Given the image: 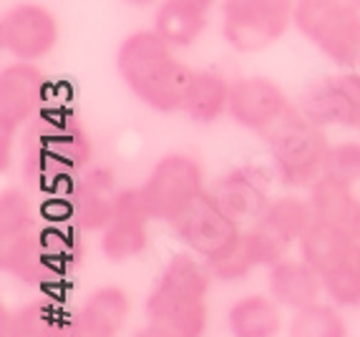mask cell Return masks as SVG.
<instances>
[{
    "label": "cell",
    "instance_id": "10",
    "mask_svg": "<svg viewBox=\"0 0 360 337\" xmlns=\"http://www.w3.org/2000/svg\"><path fill=\"white\" fill-rule=\"evenodd\" d=\"M49 81L36 63L15 60L0 71V133L18 136L43 111Z\"/></svg>",
    "mask_w": 360,
    "mask_h": 337
},
{
    "label": "cell",
    "instance_id": "7",
    "mask_svg": "<svg viewBox=\"0 0 360 337\" xmlns=\"http://www.w3.org/2000/svg\"><path fill=\"white\" fill-rule=\"evenodd\" d=\"M58 38V20L41 3H18L0 15V48L15 60L38 63L49 58Z\"/></svg>",
    "mask_w": 360,
    "mask_h": 337
},
{
    "label": "cell",
    "instance_id": "13",
    "mask_svg": "<svg viewBox=\"0 0 360 337\" xmlns=\"http://www.w3.org/2000/svg\"><path fill=\"white\" fill-rule=\"evenodd\" d=\"M144 310L149 325L167 337H205L210 322L205 297L186 295L164 282H156Z\"/></svg>",
    "mask_w": 360,
    "mask_h": 337
},
{
    "label": "cell",
    "instance_id": "8",
    "mask_svg": "<svg viewBox=\"0 0 360 337\" xmlns=\"http://www.w3.org/2000/svg\"><path fill=\"white\" fill-rule=\"evenodd\" d=\"M169 224H172L174 237L189 252L205 259L222 254L242 232L240 224L219 209L210 192L199 194L192 204H186Z\"/></svg>",
    "mask_w": 360,
    "mask_h": 337
},
{
    "label": "cell",
    "instance_id": "12",
    "mask_svg": "<svg viewBox=\"0 0 360 337\" xmlns=\"http://www.w3.org/2000/svg\"><path fill=\"white\" fill-rule=\"evenodd\" d=\"M290 244L280 242L277 237L267 234L262 227L252 224L250 229H242L240 237L212 259H205L212 275L219 282H242L259 267H275L288 257Z\"/></svg>",
    "mask_w": 360,
    "mask_h": 337
},
{
    "label": "cell",
    "instance_id": "2",
    "mask_svg": "<svg viewBox=\"0 0 360 337\" xmlns=\"http://www.w3.org/2000/svg\"><path fill=\"white\" fill-rule=\"evenodd\" d=\"M300 257L323 277L325 295L338 308H360V239L345 229L318 222L300 242Z\"/></svg>",
    "mask_w": 360,
    "mask_h": 337
},
{
    "label": "cell",
    "instance_id": "21",
    "mask_svg": "<svg viewBox=\"0 0 360 337\" xmlns=\"http://www.w3.org/2000/svg\"><path fill=\"white\" fill-rule=\"evenodd\" d=\"M0 270L23 284L43 282L49 270V254L41 237L28 229L18 237L0 239Z\"/></svg>",
    "mask_w": 360,
    "mask_h": 337
},
{
    "label": "cell",
    "instance_id": "30",
    "mask_svg": "<svg viewBox=\"0 0 360 337\" xmlns=\"http://www.w3.org/2000/svg\"><path fill=\"white\" fill-rule=\"evenodd\" d=\"M11 319H13L11 310L0 308V337H8V330H11Z\"/></svg>",
    "mask_w": 360,
    "mask_h": 337
},
{
    "label": "cell",
    "instance_id": "28",
    "mask_svg": "<svg viewBox=\"0 0 360 337\" xmlns=\"http://www.w3.org/2000/svg\"><path fill=\"white\" fill-rule=\"evenodd\" d=\"M8 337H60L56 317L41 305H25L13 312Z\"/></svg>",
    "mask_w": 360,
    "mask_h": 337
},
{
    "label": "cell",
    "instance_id": "20",
    "mask_svg": "<svg viewBox=\"0 0 360 337\" xmlns=\"http://www.w3.org/2000/svg\"><path fill=\"white\" fill-rule=\"evenodd\" d=\"M229 91L232 84L217 71H194L186 88L181 114L197 124H214L229 114Z\"/></svg>",
    "mask_w": 360,
    "mask_h": 337
},
{
    "label": "cell",
    "instance_id": "19",
    "mask_svg": "<svg viewBox=\"0 0 360 337\" xmlns=\"http://www.w3.org/2000/svg\"><path fill=\"white\" fill-rule=\"evenodd\" d=\"M119 192V189H116ZM103 184H98L94 176L86 171L81 179L71 187V194L66 199V209L71 222L76 224L81 232L94 234V232H103L114 219V194Z\"/></svg>",
    "mask_w": 360,
    "mask_h": 337
},
{
    "label": "cell",
    "instance_id": "1",
    "mask_svg": "<svg viewBox=\"0 0 360 337\" xmlns=\"http://www.w3.org/2000/svg\"><path fill=\"white\" fill-rule=\"evenodd\" d=\"M154 28L134 30L116 51V71L139 101L159 114L181 111L194 71Z\"/></svg>",
    "mask_w": 360,
    "mask_h": 337
},
{
    "label": "cell",
    "instance_id": "29",
    "mask_svg": "<svg viewBox=\"0 0 360 337\" xmlns=\"http://www.w3.org/2000/svg\"><path fill=\"white\" fill-rule=\"evenodd\" d=\"M323 176H333V179H340L355 187L360 181V141L330 144L328 157H325Z\"/></svg>",
    "mask_w": 360,
    "mask_h": 337
},
{
    "label": "cell",
    "instance_id": "18",
    "mask_svg": "<svg viewBox=\"0 0 360 337\" xmlns=\"http://www.w3.org/2000/svg\"><path fill=\"white\" fill-rule=\"evenodd\" d=\"M310 189V204L315 219L345 229L360 239V197L355 194L353 184H345L333 176H320Z\"/></svg>",
    "mask_w": 360,
    "mask_h": 337
},
{
    "label": "cell",
    "instance_id": "32",
    "mask_svg": "<svg viewBox=\"0 0 360 337\" xmlns=\"http://www.w3.org/2000/svg\"><path fill=\"white\" fill-rule=\"evenodd\" d=\"M127 3H131V6H139V8H144V6H154V3H162V0H127Z\"/></svg>",
    "mask_w": 360,
    "mask_h": 337
},
{
    "label": "cell",
    "instance_id": "14",
    "mask_svg": "<svg viewBox=\"0 0 360 337\" xmlns=\"http://www.w3.org/2000/svg\"><path fill=\"white\" fill-rule=\"evenodd\" d=\"M219 209L229 219L240 224H257L262 211L270 204V189L267 179L262 176L259 168L252 166H237L224 171L210 189Z\"/></svg>",
    "mask_w": 360,
    "mask_h": 337
},
{
    "label": "cell",
    "instance_id": "25",
    "mask_svg": "<svg viewBox=\"0 0 360 337\" xmlns=\"http://www.w3.org/2000/svg\"><path fill=\"white\" fill-rule=\"evenodd\" d=\"M192 254L194 252L174 254V257L164 265V272H162V277H159V282L179 289V292H186V295H197V297H205L207 300L214 275H212L207 262L192 257Z\"/></svg>",
    "mask_w": 360,
    "mask_h": 337
},
{
    "label": "cell",
    "instance_id": "27",
    "mask_svg": "<svg viewBox=\"0 0 360 337\" xmlns=\"http://www.w3.org/2000/svg\"><path fill=\"white\" fill-rule=\"evenodd\" d=\"M33 229V199L25 189L11 187L0 194V239H11Z\"/></svg>",
    "mask_w": 360,
    "mask_h": 337
},
{
    "label": "cell",
    "instance_id": "17",
    "mask_svg": "<svg viewBox=\"0 0 360 337\" xmlns=\"http://www.w3.org/2000/svg\"><path fill=\"white\" fill-rule=\"evenodd\" d=\"M270 297L290 310H305L310 305H318L320 295L325 292L323 277L307 265L305 259H283L275 267H270L267 275Z\"/></svg>",
    "mask_w": 360,
    "mask_h": 337
},
{
    "label": "cell",
    "instance_id": "23",
    "mask_svg": "<svg viewBox=\"0 0 360 337\" xmlns=\"http://www.w3.org/2000/svg\"><path fill=\"white\" fill-rule=\"evenodd\" d=\"M312 224H315V211H312L310 199L300 197L270 199L267 209L257 219V227H262L267 234L277 237L285 244L300 242Z\"/></svg>",
    "mask_w": 360,
    "mask_h": 337
},
{
    "label": "cell",
    "instance_id": "33",
    "mask_svg": "<svg viewBox=\"0 0 360 337\" xmlns=\"http://www.w3.org/2000/svg\"><path fill=\"white\" fill-rule=\"evenodd\" d=\"M353 131L360 136V114H358V119H355V124H353Z\"/></svg>",
    "mask_w": 360,
    "mask_h": 337
},
{
    "label": "cell",
    "instance_id": "31",
    "mask_svg": "<svg viewBox=\"0 0 360 337\" xmlns=\"http://www.w3.org/2000/svg\"><path fill=\"white\" fill-rule=\"evenodd\" d=\"M134 337H167V335H164L162 330H156V327L146 325L144 330H139V332H136V335H134Z\"/></svg>",
    "mask_w": 360,
    "mask_h": 337
},
{
    "label": "cell",
    "instance_id": "4",
    "mask_svg": "<svg viewBox=\"0 0 360 337\" xmlns=\"http://www.w3.org/2000/svg\"><path fill=\"white\" fill-rule=\"evenodd\" d=\"M295 28L335 66L360 71V0H295Z\"/></svg>",
    "mask_w": 360,
    "mask_h": 337
},
{
    "label": "cell",
    "instance_id": "9",
    "mask_svg": "<svg viewBox=\"0 0 360 337\" xmlns=\"http://www.w3.org/2000/svg\"><path fill=\"white\" fill-rule=\"evenodd\" d=\"M300 111L323 128H353L360 114V71L342 68L340 73L312 81L302 93Z\"/></svg>",
    "mask_w": 360,
    "mask_h": 337
},
{
    "label": "cell",
    "instance_id": "6",
    "mask_svg": "<svg viewBox=\"0 0 360 337\" xmlns=\"http://www.w3.org/2000/svg\"><path fill=\"white\" fill-rule=\"evenodd\" d=\"M202 192H207L205 168L189 154L162 157L141 184V194L154 222H172Z\"/></svg>",
    "mask_w": 360,
    "mask_h": 337
},
{
    "label": "cell",
    "instance_id": "15",
    "mask_svg": "<svg viewBox=\"0 0 360 337\" xmlns=\"http://www.w3.org/2000/svg\"><path fill=\"white\" fill-rule=\"evenodd\" d=\"M131 312L127 289L108 284L94 289L73 319V337H119Z\"/></svg>",
    "mask_w": 360,
    "mask_h": 337
},
{
    "label": "cell",
    "instance_id": "16",
    "mask_svg": "<svg viewBox=\"0 0 360 337\" xmlns=\"http://www.w3.org/2000/svg\"><path fill=\"white\" fill-rule=\"evenodd\" d=\"M217 3L222 0H162L154 13V30L172 48H192L205 36Z\"/></svg>",
    "mask_w": 360,
    "mask_h": 337
},
{
    "label": "cell",
    "instance_id": "3",
    "mask_svg": "<svg viewBox=\"0 0 360 337\" xmlns=\"http://www.w3.org/2000/svg\"><path fill=\"white\" fill-rule=\"evenodd\" d=\"M264 139L275 164V174L285 187H312L323 176L330 141L323 126L307 119L300 109H290L264 133Z\"/></svg>",
    "mask_w": 360,
    "mask_h": 337
},
{
    "label": "cell",
    "instance_id": "24",
    "mask_svg": "<svg viewBox=\"0 0 360 337\" xmlns=\"http://www.w3.org/2000/svg\"><path fill=\"white\" fill-rule=\"evenodd\" d=\"M149 247V219L114 214L101 232V252L111 262H129Z\"/></svg>",
    "mask_w": 360,
    "mask_h": 337
},
{
    "label": "cell",
    "instance_id": "5",
    "mask_svg": "<svg viewBox=\"0 0 360 337\" xmlns=\"http://www.w3.org/2000/svg\"><path fill=\"white\" fill-rule=\"evenodd\" d=\"M222 38L237 53H259L295 25V0H222Z\"/></svg>",
    "mask_w": 360,
    "mask_h": 337
},
{
    "label": "cell",
    "instance_id": "22",
    "mask_svg": "<svg viewBox=\"0 0 360 337\" xmlns=\"http://www.w3.org/2000/svg\"><path fill=\"white\" fill-rule=\"evenodd\" d=\"M227 327L232 337H277L283 327L280 305L264 295L242 297L229 308Z\"/></svg>",
    "mask_w": 360,
    "mask_h": 337
},
{
    "label": "cell",
    "instance_id": "26",
    "mask_svg": "<svg viewBox=\"0 0 360 337\" xmlns=\"http://www.w3.org/2000/svg\"><path fill=\"white\" fill-rule=\"evenodd\" d=\"M288 337H348V322L338 305H310L297 310L288 325Z\"/></svg>",
    "mask_w": 360,
    "mask_h": 337
},
{
    "label": "cell",
    "instance_id": "11",
    "mask_svg": "<svg viewBox=\"0 0 360 337\" xmlns=\"http://www.w3.org/2000/svg\"><path fill=\"white\" fill-rule=\"evenodd\" d=\"M292 109L288 93L267 76H245L232 81L229 91V119L247 131L267 133Z\"/></svg>",
    "mask_w": 360,
    "mask_h": 337
}]
</instances>
